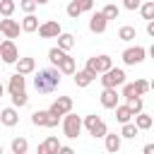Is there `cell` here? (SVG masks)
Returning <instances> with one entry per match:
<instances>
[{"instance_id": "13", "label": "cell", "mask_w": 154, "mask_h": 154, "mask_svg": "<svg viewBox=\"0 0 154 154\" xmlns=\"http://www.w3.org/2000/svg\"><path fill=\"white\" fill-rule=\"evenodd\" d=\"M106 26H108V19H106L101 12L91 14V19H89V31H94V34H103Z\"/></svg>"}, {"instance_id": "32", "label": "cell", "mask_w": 154, "mask_h": 154, "mask_svg": "<svg viewBox=\"0 0 154 154\" xmlns=\"http://www.w3.org/2000/svg\"><path fill=\"white\" fill-rule=\"evenodd\" d=\"M65 53H67V51H63V48H58V46H55V48H51V51H48V60H51V65H58V63L63 60V55H65Z\"/></svg>"}, {"instance_id": "16", "label": "cell", "mask_w": 154, "mask_h": 154, "mask_svg": "<svg viewBox=\"0 0 154 154\" xmlns=\"http://www.w3.org/2000/svg\"><path fill=\"white\" fill-rule=\"evenodd\" d=\"M58 147H60L58 137H46V140L36 147V152H38V154H58Z\"/></svg>"}, {"instance_id": "42", "label": "cell", "mask_w": 154, "mask_h": 154, "mask_svg": "<svg viewBox=\"0 0 154 154\" xmlns=\"http://www.w3.org/2000/svg\"><path fill=\"white\" fill-rule=\"evenodd\" d=\"M154 152V144H144V154H152Z\"/></svg>"}, {"instance_id": "26", "label": "cell", "mask_w": 154, "mask_h": 154, "mask_svg": "<svg viewBox=\"0 0 154 154\" xmlns=\"http://www.w3.org/2000/svg\"><path fill=\"white\" fill-rule=\"evenodd\" d=\"M12 96V106L14 108H24L26 103H29V96H26V91L22 89V91H14V94H10Z\"/></svg>"}, {"instance_id": "45", "label": "cell", "mask_w": 154, "mask_h": 154, "mask_svg": "<svg viewBox=\"0 0 154 154\" xmlns=\"http://www.w3.org/2000/svg\"><path fill=\"white\" fill-rule=\"evenodd\" d=\"M0 154H2V144H0Z\"/></svg>"}, {"instance_id": "4", "label": "cell", "mask_w": 154, "mask_h": 154, "mask_svg": "<svg viewBox=\"0 0 154 154\" xmlns=\"http://www.w3.org/2000/svg\"><path fill=\"white\" fill-rule=\"evenodd\" d=\"M101 84L103 87H120L123 82H125V70H120V67H108L106 72H101Z\"/></svg>"}, {"instance_id": "36", "label": "cell", "mask_w": 154, "mask_h": 154, "mask_svg": "<svg viewBox=\"0 0 154 154\" xmlns=\"http://www.w3.org/2000/svg\"><path fill=\"white\" fill-rule=\"evenodd\" d=\"M65 12H67V17H72V19H77V17L82 14V10H79V7H77V5L72 2V0L67 2V7H65Z\"/></svg>"}, {"instance_id": "35", "label": "cell", "mask_w": 154, "mask_h": 154, "mask_svg": "<svg viewBox=\"0 0 154 154\" xmlns=\"http://www.w3.org/2000/svg\"><path fill=\"white\" fill-rule=\"evenodd\" d=\"M128 106H130L132 116H135V113H140V111H144V101H142V96H135V99H130V101H128Z\"/></svg>"}, {"instance_id": "41", "label": "cell", "mask_w": 154, "mask_h": 154, "mask_svg": "<svg viewBox=\"0 0 154 154\" xmlns=\"http://www.w3.org/2000/svg\"><path fill=\"white\" fill-rule=\"evenodd\" d=\"M58 152H60V154H72V147H67V144H60V147H58Z\"/></svg>"}, {"instance_id": "9", "label": "cell", "mask_w": 154, "mask_h": 154, "mask_svg": "<svg viewBox=\"0 0 154 154\" xmlns=\"http://www.w3.org/2000/svg\"><path fill=\"white\" fill-rule=\"evenodd\" d=\"M19 22H14V19H10V17H5V19H0V34L5 36V38H17L19 36Z\"/></svg>"}, {"instance_id": "25", "label": "cell", "mask_w": 154, "mask_h": 154, "mask_svg": "<svg viewBox=\"0 0 154 154\" xmlns=\"http://www.w3.org/2000/svg\"><path fill=\"white\" fill-rule=\"evenodd\" d=\"M135 36H137V29L130 26V24H125V26L118 29V38H120V41H132Z\"/></svg>"}, {"instance_id": "31", "label": "cell", "mask_w": 154, "mask_h": 154, "mask_svg": "<svg viewBox=\"0 0 154 154\" xmlns=\"http://www.w3.org/2000/svg\"><path fill=\"white\" fill-rule=\"evenodd\" d=\"M137 10L142 12V17H144V19H154V0L140 2V7H137Z\"/></svg>"}, {"instance_id": "5", "label": "cell", "mask_w": 154, "mask_h": 154, "mask_svg": "<svg viewBox=\"0 0 154 154\" xmlns=\"http://www.w3.org/2000/svg\"><path fill=\"white\" fill-rule=\"evenodd\" d=\"M60 120V116H53L51 111H34L31 113V123L36 128H55Z\"/></svg>"}, {"instance_id": "11", "label": "cell", "mask_w": 154, "mask_h": 154, "mask_svg": "<svg viewBox=\"0 0 154 154\" xmlns=\"http://www.w3.org/2000/svg\"><path fill=\"white\" fill-rule=\"evenodd\" d=\"M60 31H63V29H60V24H58L55 19H48V22L38 24V36H41V38H55Z\"/></svg>"}, {"instance_id": "44", "label": "cell", "mask_w": 154, "mask_h": 154, "mask_svg": "<svg viewBox=\"0 0 154 154\" xmlns=\"http://www.w3.org/2000/svg\"><path fill=\"white\" fill-rule=\"evenodd\" d=\"M2 94H5V87H2V82H0V96H2Z\"/></svg>"}, {"instance_id": "34", "label": "cell", "mask_w": 154, "mask_h": 154, "mask_svg": "<svg viewBox=\"0 0 154 154\" xmlns=\"http://www.w3.org/2000/svg\"><path fill=\"white\" fill-rule=\"evenodd\" d=\"M120 87H123V91H120V96H123L125 101H130V99H135V96H140V94L135 91V87H132V84H128V82H123Z\"/></svg>"}, {"instance_id": "23", "label": "cell", "mask_w": 154, "mask_h": 154, "mask_svg": "<svg viewBox=\"0 0 154 154\" xmlns=\"http://www.w3.org/2000/svg\"><path fill=\"white\" fill-rule=\"evenodd\" d=\"M55 38H58V48H63V51H70V48L75 46V36L67 34V31H60Z\"/></svg>"}, {"instance_id": "43", "label": "cell", "mask_w": 154, "mask_h": 154, "mask_svg": "<svg viewBox=\"0 0 154 154\" xmlns=\"http://www.w3.org/2000/svg\"><path fill=\"white\" fill-rule=\"evenodd\" d=\"M34 2H36V5H46L48 0H34Z\"/></svg>"}, {"instance_id": "3", "label": "cell", "mask_w": 154, "mask_h": 154, "mask_svg": "<svg viewBox=\"0 0 154 154\" xmlns=\"http://www.w3.org/2000/svg\"><path fill=\"white\" fill-rule=\"evenodd\" d=\"M108 67H113V58H111V55H94V58L87 60V67H84V70H89L91 75H101V72H106Z\"/></svg>"}, {"instance_id": "37", "label": "cell", "mask_w": 154, "mask_h": 154, "mask_svg": "<svg viewBox=\"0 0 154 154\" xmlns=\"http://www.w3.org/2000/svg\"><path fill=\"white\" fill-rule=\"evenodd\" d=\"M36 7H38V5H36L34 0H19V10H22V12H34Z\"/></svg>"}, {"instance_id": "27", "label": "cell", "mask_w": 154, "mask_h": 154, "mask_svg": "<svg viewBox=\"0 0 154 154\" xmlns=\"http://www.w3.org/2000/svg\"><path fill=\"white\" fill-rule=\"evenodd\" d=\"M106 132H108V128H106V123H103L101 118H99V120L94 123V128H89V135H91L94 140H99V137H103Z\"/></svg>"}, {"instance_id": "19", "label": "cell", "mask_w": 154, "mask_h": 154, "mask_svg": "<svg viewBox=\"0 0 154 154\" xmlns=\"http://www.w3.org/2000/svg\"><path fill=\"white\" fill-rule=\"evenodd\" d=\"M55 67L60 70V75H72V72L77 70V65H75V58H70L67 53L63 55V60H60V63H58Z\"/></svg>"}, {"instance_id": "10", "label": "cell", "mask_w": 154, "mask_h": 154, "mask_svg": "<svg viewBox=\"0 0 154 154\" xmlns=\"http://www.w3.org/2000/svg\"><path fill=\"white\" fill-rule=\"evenodd\" d=\"M48 111H51L53 116H60V118H63L67 111H72V99H70V96H58V99L51 103Z\"/></svg>"}, {"instance_id": "29", "label": "cell", "mask_w": 154, "mask_h": 154, "mask_svg": "<svg viewBox=\"0 0 154 154\" xmlns=\"http://www.w3.org/2000/svg\"><path fill=\"white\" fill-rule=\"evenodd\" d=\"M17 10V2L14 0H0V14L2 17H12Z\"/></svg>"}, {"instance_id": "30", "label": "cell", "mask_w": 154, "mask_h": 154, "mask_svg": "<svg viewBox=\"0 0 154 154\" xmlns=\"http://www.w3.org/2000/svg\"><path fill=\"white\" fill-rule=\"evenodd\" d=\"M101 14H103L108 22H111V19H118V14H120V7H118V5H113V2H108V5L101 10Z\"/></svg>"}, {"instance_id": "8", "label": "cell", "mask_w": 154, "mask_h": 154, "mask_svg": "<svg viewBox=\"0 0 154 154\" xmlns=\"http://www.w3.org/2000/svg\"><path fill=\"white\" fill-rule=\"evenodd\" d=\"M99 99H101V106L103 108H116L120 103V94H118L116 87H103V91H101Z\"/></svg>"}, {"instance_id": "1", "label": "cell", "mask_w": 154, "mask_h": 154, "mask_svg": "<svg viewBox=\"0 0 154 154\" xmlns=\"http://www.w3.org/2000/svg\"><path fill=\"white\" fill-rule=\"evenodd\" d=\"M58 84H60V70L58 67H43L34 77V87L38 94H51L58 89Z\"/></svg>"}, {"instance_id": "33", "label": "cell", "mask_w": 154, "mask_h": 154, "mask_svg": "<svg viewBox=\"0 0 154 154\" xmlns=\"http://www.w3.org/2000/svg\"><path fill=\"white\" fill-rule=\"evenodd\" d=\"M132 87H135V91H137L140 96H144V94L152 89V84H149L147 79H135V82H132Z\"/></svg>"}, {"instance_id": "2", "label": "cell", "mask_w": 154, "mask_h": 154, "mask_svg": "<svg viewBox=\"0 0 154 154\" xmlns=\"http://www.w3.org/2000/svg\"><path fill=\"white\" fill-rule=\"evenodd\" d=\"M63 132H65V137L77 140V137H79V132H82V118H79V116H75L72 111H67V113L63 116Z\"/></svg>"}, {"instance_id": "17", "label": "cell", "mask_w": 154, "mask_h": 154, "mask_svg": "<svg viewBox=\"0 0 154 154\" xmlns=\"http://www.w3.org/2000/svg\"><path fill=\"white\" fill-rule=\"evenodd\" d=\"M24 87H26V75H19V72H14V75L10 77V82H7V91H10V94L22 91Z\"/></svg>"}, {"instance_id": "7", "label": "cell", "mask_w": 154, "mask_h": 154, "mask_svg": "<svg viewBox=\"0 0 154 154\" xmlns=\"http://www.w3.org/2000/svg\"><path fill=\"white\" fill-rule=\"evenodd\" d=\"M144 55H147V48H142V46H130V48H125L123 51V63L125 65H140L142 60H144Z\"/></svg>"}, {"instance_id": "22", "label": "cell", "mask_w": 154, "mask_h": 154, "mask_svg": "<svg viewBox=\"0 0 154 154\" xmlns=\"http://www.w3.org/2000/svg\"><path fill=\"white\" fill-rule=\"evenodd\" d=\"M113 111H116V120H118V123H128V120H132V111H130L128 103H118Z\"/></svg>"}, {"instance_id": "14", "label": "cell", "mask_w": 154, "mask_h": 154, "mask_svg": "<svg viewBox=\"0 0 154 154\" xmlns=\"http://www.w3.org/2000/svg\"><path fill=\"white\" fill-rule=\"evenodd\" d=\"M14 65H17V72H19V75H31V72L36 70V60H34L31 55H26V58H17Z\"/></svg>"}, {"instance_id": "28", "label": "cell", "mask_w": 154, "mask_h": 154, "mask_svg": "<svg viewBox=\"0 0 154 154\" xmlns=\"http://www.w3.org/2000/svg\"><path fill=\"white\" fill-rule=\"evenodd\" d=\"M137 132H140V130H137V125L128 120V123H123V130H120V137H125V140H135V137H137Z\"/></svg>"}, {"instance_id": "40", "label": "cell", "mask_w": 154, "mask_h": 154, "mask_svg": "<svg viewBox=\"0 0 154 154\" xmlns=\"http://www.w3.org/2000/svg\"><path fill=\"white\" fill-rule=\"evenodd\" d=\"M147 34L154 36V19H147Z\"/></svg>"}, {"instance_id": "20", "label": "cell", "mask_w": 154, "mask_h": 154, "mask_svg": "<svg viewBox=\"0 0 154 154\" xmlns=\"http://www.w3.org/2000/svg\"><path fill=\"white\" fill-rule=\"evenodd\" d=\"M120 135L116 132H106L103 135V142H106V152H120Z\"/></svg>"}, {"instance_id": "18", "label": "cell", "mask_w": 154, "mask_h": 154, "mask_svg": "<svg viewBox=\"0 0 154 154\" xmlns=\"http://www.w3.org/2000/svg\"><path fill=\"white\" fill-rule=\"evenodd\" d=\"M132 118H135V125H137V130H149V128L154 125V118H152L149 113H144V111L135 113Z\"/></svg>"}, {"instance_id": "38", "label": "cell", "mask_w": 154, "mask_h": 154, "mask_svg": "<svg viewBox=\"0 0 154 154\" xmlns=\"http://www.w3.org/2000/svg\"><path fill=\"white\" fill-rule=\"evenodd\" d=\"M72 2H75V5H77L82 12H89V10L94 7V0H72Z\"/></svg>"}, {"instance_id": "15", "label": "cell", "mask_w": 154, "mask_h": 154, "mask_svg": "<svg viewBox=\"0 0 154 154\" xmlns=\"http://www.w3.org/2000/svg\"><path fill=\"white\" fill-rule=\"evenodd\" d=\"M72 75H75V84H77L79 89H84V87H89V84H91V82L96 79V75H91L89 70H75Z\"/></svg>"}, {"instance_id": "6", "label": "cell", "mask_w": 154, "mask_h": 154, "mask_svg": "<svg viewBox=\"0 0 154 154\" xmlns=\"http://www.w3.org/2000/svg\"><path fill=\"white\" fill-rule=\"evenodd\" d=\"M17 58H19V51H17L14 41H12V38L0 41V60H2V63H7V65H14V60H17Z\"/></svg>"}, {"instance_id": "39", "label": "cell", "mask_w": 154, "mask_h": 154, "mask_svg": "<svg viewBox=\"0 0 154 154\" xmlns=\"http://www.w3.org/2000/svg\"><path fill=\"white\" fill-rule=\"evenodd\" d=\"M140 2H142V0H123V7H125V10H137Z\"/></svg>"}, {"instance_id": "12", "label": "cell", "mask_w": 154, "mask_h": 154, "mask_svg": "<svg viewBox=\"0 0 154 154\" xmlns=\"http://www.w3.org/2000/svg\"><path fill=\"white\" fill-rule=\"evenodd\" d=\"M0 123H2L5 128H14V125L19 123V113H17V108H14V106L2 108V111H0Z\"/></svg>"}, {"instance_id": "21", "label": "cell", "mask_w": 154, "mask_h": 154, "mask_svg": "<svg viewBox=\"0 0 154 154\" xmlns=\"http://www.w3.org/2000/svg\"><path fill=\"white\" fill-rule=\"evenodd\" d=\"M36 29H38V19H36V14H34V12H26L24 19H22V31L31 34V31H36Z\"/></svg>"}, {"instance_id": "24", "label": "cell", "mask_w": 154, "mask_h": 154, "mask_svg": "<svg viewBox=\"0 0 154 154\" xmlns=\"http://www.w3.org/2000/svg\"><path fill=\"white\" fill-rule=\"evenodd\" d=\"M10 149H12V154H26V149H29L26 137H14L12 144H10Z\"/></svg>"}]
</instances>
